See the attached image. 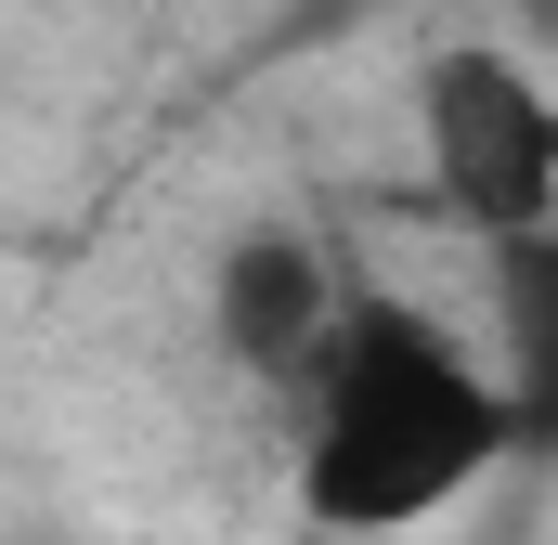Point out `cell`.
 <instances>
[{
	"instance_id": "6da1fadb",
	"label": "cell",
	"mask_w": 558,
	"mask_h": 545,
	"mask_svg": "<svg viewBox=\"0 0 558 545\" xmlns=\"http://www.w3.org/2000/svg\"><path fill=\"white\" fill-rule=\"evenodd\" d=\"M520 441L507 377L390 286H338L312 364H299V507L312 533L390 545L428 533L454 494L494 481V455Z\"/></svg>"
},
{
	"instance_id": "7a4b0ae2",
	"label": "cell",
	"mask_w": 558,
	"mask_h": 545,
	"mask_svg": "<svg viewBox=\"0 0 558 545\" xmlns=\"http://www.w3.org/2000/svg\"><path fill=\"white\" fill-rule=\"evenodd\" d=\"M416 131H428V182L468 234L494 247H546L558 221V105L533 65L507 52H441L416 78Z\"/></svg>"
},
{
	"instance_id": "3957f363",
	"label": "cell",
	"mask_w": 558,
	"mask_h": 545,
	"mask_svg": "<svg viewBox=\"0 0 558 545\" xmlns=\"http://www.w3.org/2000/svg\"><path fill=\"white\" fill-rule=\"evenodd\" d=\"M325 312H338V272L312 261L299 234H247V247H221L208 325H221V351H234L247 377H299L312 338H325Z\"/></svg>"
}]
</instances>
